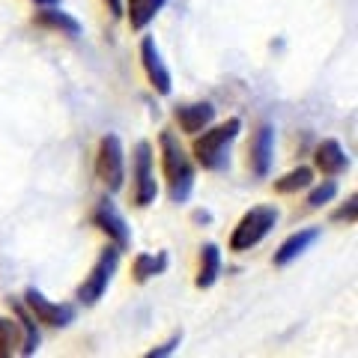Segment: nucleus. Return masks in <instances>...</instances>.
Wrapping results in <instances>:
<instances>
[{"instance_id":"obj_1","label":"nucleus","mask_w":358,"mask_h":358,"mask_svg":"<svg viewBox=\"0 0 358 358\" xmlns=\"http://www.w3.org/2000/svg\"><path fill=\"white\" fill-rule=\"evenodd\" d=\"M159 147H162V171L167 182V197L173 203H185L194 192V164L188 159V152L179 147L173 131H162Z\"/></svg>"},{"instance_id":"obj_2","label":"nucleus","mask_w":358,"mask_h":358,"mask_svg":"<svg viewBox=\"0 0 358 358\" xmlns=\"http://www.w3.org/2000/svg\"><path fill=\"white\" fill-rule=\"evenodd\" d=\"M242 131V120L230 117L221 126H209L200 134H194V155L203 171H224L230 164V150Z\"/></svg>"},{"instance_id":"obj_3","label":"nucleus","mask_w":358,"mask_h":358,"mask_svg":"<svg viewBox=\"0 0 358 358\" xmlns=\"http://www.w3.org/2000/svg\"><path fill=\"white\" fill-rule=\"evenodd\" d=\"M278 209L275 206H254V209H248L245 215L239 218V224L233 227V236H230V251H236V254H242V251H251V248H257L268 233L275 230V224H278Z\"/></svg>"},{"instance_id":"obj_4","label":"nucleus","mask_w":358,"mask_h":358,"mask_svg":"<svg viewBox=\"0 0 358 358\" xmlns=\"http://www.w3.org/2000/svg\"><path fill=\"white\" fill-rule=\"evenodd\" d=\"M120 254L122 251L114 242H110L108 248H102L99 260L93 263V268H90V275L84 278V284L78 287V301H81V305H96V301L108 293V287L117 275V266H120Z\"/></svg>"},{"instance_id":"obj_5","label":"nucleus","mask_w":358,"mask_h":358,"mask_svg":"<svg viewBox=\"0 0 358 358\" xmlns=\"http://www.w3.org/2000/svg\"><path fill=\"white\" fill-rule=\"evenodd\" d=\"M96 176L102 179V185L110 194L120 192L126 182V150L117 134H105L99 141V152H96Z\"/></svg>"},{"instance_id":"obj_6","label":"nucleus","mask_w":358,"mask_h":358,"mask_svg":"<svg viewBox=\"0 0 358 358\" xmlns=\"http://www.w3.org/2000/svg\"><path fill=\"white\" fill-rule=\"evenodd\" d=\"M131 194H134V206L147 209L155 203L159 197V182H155V167H152V147L147 141H141L134 147V159H131Z\"/></svg>"},{"instance_id":"obj_7","label":"nucleus","mask_w":358,"mask_h":358,"mask_svg":"<svg viewBox=\"0 0 358 358\" xmlns=\"http://www.w3.org/2000/svg\"><path fill=\"white\" fill-rule=\"evenodd\" d=\"M24 305H27V310L33 313V317H36V322H42V326H51V329H66V326H72L75 317H78L75 305H57V301L45 299L36 287H27Z\"/></svg>"},{"instance_id":"obj_8","label":"nucleus","mask_w":358,"mask_h":358,"mask_svg":"<svg viewBox=\"0 0 358 358\" xmlns=\"http://www.w3.org/2000/svg\"><path fill=\"white\" fill-rule=\"evenodd\" d=\"M141 66H143V72H147V81H150V87L155 90V93L171 96L173 81H171V72H167V66L162 60V51H159V45H155L152 36L141 39Z\"/></svg>"},{"instance_id":"obj_9","label":"nucleus","mask_w":358,"mask_h":358,"mask_svg":"<svg viewBox=\"0 0 358 358\" xmlns=\"http://www.w3.org/2000/svg\"><path fill=\"white\" fill-rule=\"evenodd\" d=\"M93 224L105 233L110 242L117 245L120 251H126L129 245H131V227L126 224V218L120 215V209L110 203V200H102V203L96 206V212H93Z\"/></svg>"},{"instance_id":"obj_10","label":"nucleus","mask_w":358,"mask_h":358,"mask_svg":"<svg viewBox=\"0 0 358 358\" xmlns=\"http://www.w3.org/2000/svg\"><path fill=\"white\" fill-rule=\"evenodd\" d=\"M272 162H275V126L272 122H263L251 138L248 164H251L254 176L263 179V176H268V171H272Z\"/></svg>"},{"instance_id":"obj_11","label":"nucleus","mask_w":358,"mask_h":358,"mask_svg":"<svg viewBox=\"0 0 358 358\" xmlns=\"http://www.w3.org/2000/svg\"><path fill=\"white\" fill-rule=\"evenodd\" d=\"M317 239H320V227H305V230H296V233H289V236L281 242V248L275 251V266H289L293 260H299L305 251H310L313 245H317Z\"/></svg>"},{"instance_id":"obj_12","label":"nucleus","mask_w":358,"mask_h":358,"mask_svg":"<svg viewBox=\"0 0 358 358\" xmlns=\"http://www.w3.org/2000/svg\"><path fill=\"white\" fill-rule=\"evenodd\" d=\"M313 164H317V171L322 176H341L350 167V155H346V150L334 138H326L317 147V152H313Z\"/></svg>"},{"instance_id":"obj_13","label":"nucleus","mask_w":358,"mask_h":358,"mask_svg":"<svg viewBox=\"0 0 358 358\" xmlns=\"http://www.w3.org/2000/svg\"><path fill=\"white\" fill-rule=\"evenodd\" d=\"M173 117L179 122V129L185 134H200L203 129L212 126V120H215V108L209 102H194V105H179L173 110Z\"/></svg>"},{"instance_id":"obj_14","label":"nucleus","mask_w":358,"mask_h":358,"mask_svg":"<svg viewBox=\"0 0 358 358\" xmlns=\"http://www.w3.org/2000/svg\"><path fill=\"white\" fill-rule=\"evenodd\" d=\"M36 24L45 30H54L60 36H81V21L72 18L69 13H63L60 6H42V13H36Z\"/></svg>"},{"instance_id":"obj_15","label":"nucleus","mask_w":358,"mask_h":358,"mask_svg":"<svg viewBox=\"0 0 358 358\" xmlns=\"http://www.w3.org/2000/svg\"><path fill=\"white\" fill-rule=\"evenodd\" d=\"M9 308H13V313H15V320H18V329L24 331L21 334V355H33L39 350V329H36V317L27 310V305L24 301H18V299H9Z\"/></svg>"},{"instance_id":"obj_16","label":"nucleus","mask_w":358,"mask_h":358,"mask_svg":"<svg viewBox=\"0 0 358 358\" xmlns=\"http://www.w3.org/2000/svg\"><path fill=\"white\" fill-rule=\"evenodd\" d=\"M221 275V248L215 242H206L200 248V268H197V287L209 289Z\"/></svg>"},{"instance_id":"obj_17","label":"nucleus","mask_w":358,"mask_h":358,"mask_svg":"<svg viewBox=\"0 0 358 358\" xmlns=\"http://www.w3.org/2000/svg\"><path fill=\"white\" fill-rule=\"evenodd\" d=\"M167 6V0H129V24H131V30H147L152 21H155V15L162 13V9Z\"/></svg>"},{"instance_id":"obj_18","label":"nucleus","mask_w":358,"mask_h":358,"mask_svg":"<svg viewBox=\"0 0 358 358\" xmlns=\"http://www.w3.org/2000/svg\"><path fill=\"white\" fill-rule=\"evenodd\" d=\"M164 268H167V254L164 251L138 254L134 257V263H131V275H134V281L138 284H147V281H152V278L164 275Z\"/></svg>"},{"instance_id":"obj_19","label":"nucleus","mask_w":358,"mask_h":358,"mask_svg":"<svg viewBox=\"0 0 358 358\" xmlns=\"http://www.w3.org/2000/svg\"><path fill=\"white\" fill-rule=\"evenodd\" d=\"M313 185V171L310 167H296V171L284 173L281 179H275V192L278 194H296V192H305V188Z\"/></svg>"},{"instance_id":"obj_20","label":"nucleus","mask_w":358,"mask_h":358,"mask_svg":"<svg viewBox=\"0 0 358 358\" xmlns=\"http://www.w3.org/2000/svg\"><path fill=\"white\" fill-rule=\"evenodd\" d=\"M21 350V331H18V320H6L0 317V358H9Z\"/></svg>"},{"instance_id":"obj_21","label":"nucleus","mask_w":358,"mask_h":358,"mask_svg":"<svg viewBox=\"0 0 358 358\" xmlns=\"http://www.w3.org/2000/svg\"><path fill=\"white\" fill-rule=\"evenodd\" d=\"M334 194H338V182H331V179H326V182H320L317 188H310V194H308V206L310 209H320V206H326L334 200Z\"/></svg>"},{"instance_id":"obj_22","label":"nucleus","mask_w":358,"mask_h":358,"mask_svg":"<svg viewBox=\"0 0 358 358\" xmlns=\"http://www.w3.org/2000/svg\"><path fill=\"white\" fill-rule=\"evenodd\" d=\"M355 212H358V197L352 194L350 200H346V206H341V209L331 215V221H346V224H355Z\"/></svg>"},{"instance_id":"obj_23","label":"nucleus","mask_w":358,"mask_h":358,"mask_svg":"<svg viewBox=\"0 0 358 358\" xmlns=\"http://www.w3.org/2000/svg\"><path fill=\"white\" fill-rule=\"evenodd\" d=\"M179 341H182V334H173V338L167 341L164 346H159V350H150L147 355H150V358H164V355H171V352L176 350V346H179Z\"/></svg>"},{"instance_id":"obj_24","label":"nucleus","mask_w":358,"mask_h":358,"mask_svg":"<svg viewBox=\"0 0 358 358\" xmlns=\"http://www.w3.org/2000/svg\"><path fill=\"white\" fill-rule=\"evenodd\" d=\"M105 3H108V9H110V15L114 18L122 15V0H105Z\"/></svg>"},{"instance_id":"obj_25","label":"nucleus","mask_w":358,"mask_h":358,"mask_svg":"<svg viewBox=\"0 0 358 358\" xmlns=\"http://www.w3.org/2000/svg\"><path fill=\"white\" fill-rule=\"evenodd\" d=\"M33 3H36V6H57L60 0H33Z\"/></svg>"}]
</instances>
